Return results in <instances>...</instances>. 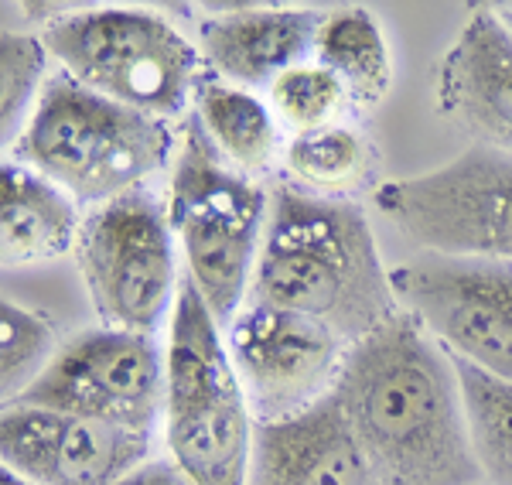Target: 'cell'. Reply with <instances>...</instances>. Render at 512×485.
I'll use <instances>...</instances> for the list:
<instances>
[{
    "label": "cell",
    "mask_w": 512,
    "mask_h": 485,
    "mask_svg": "<svg viewBox=\"0 0 512 485\" xmlns=\"http://www.w3.org/2000/svg\"><path fill=\"white\" fill-rule=\"evenodd\" d=\"M332 397L376 485L482 482L458 369L407 311L352 345Z\"/></svg>",
    "instance_id": "1"
},
{
    "label": "cell",
    "mask_w": 512,
    "mask_h": 485,
    "mask_svg": "<svg viewBox=\"0 0 512 485\" xmlns=\"http://www.w3.org/2000/svg\"><path fill=\"white\" fill-rule=\"evenodd\" d=\"M250 301L311 318L349 345L400 315L366 212L352 199L297 185H277L270 195Z\"/></svg>",
    "instance_id": "2"
},
{
    "label": "cell",
    "mask_w": 512,
    "mask_h": 485,
    "mask_svg": "<svg viewBox=\"0 0 512 485\" xmlns=\"http://www.w3.org/2000/svg\"><path fill=\"white\" fill-rule=\"evenodd\" d=\"M18 161L55 182L82 205L137 192L175 154L168 120L86 89L72 76H52L18 137Z\"/></svg>",
    "instance_id": "3"
},
{
    "label": "cell",
    "mask_w": 512,
    "mask_h": 485,
    "mask_svg": "<svg viewBox=\"0 0 512 485\" xmlns=\"http://www.w3.org/2000/svg\"><path fill=\"white\" fill-rule=\"evenodd\" d=\"M164 441L192 485H246L256 417L239 386L216 315L192 281H181L168 332Z\"/></svg>",
    "instance_id": "4"
},
{
    "label": "cell",
    "mask_w": 512,
    "mask_h": 485,
    "mask_svg": "<svg viewBox=\"0 0 512 485\" xmlns=\"http://www.w3.org/2000/svg\"><path fill=\"white\" fill-rule=\"evenodd\" d=\"M267 212V192L222 158L198 117L188 120L171 178L168 223L185 253L188 281L219 325H233L253 287Z\"/></svg>",
    "instance_id": "5"
},
{
    "label": "cell",
    "mask_w": 512,
    "mask_h": 485,
    "mask_svg": "<svg viewBox=\"0 0 512 485\" xmlns=\"http://www.w3.org/2000/svg\"><path fill=\"white\" fill-rule=\"evenodd\" d=\"M41 41L65 76L147 117H181L202 86L195 45L154 11L62 14L45 24Z\"/></svg>",
    "instance_id": "6"
},
{
    "label": "cell",
    "mask_w": 512,
    "mask_h": 485,
    "mask_svg": "<svg viewBox=\"0 0 512 485\" xmlns=\"http://www.w3.org/2000/svg\"><path fill=\"white\" fill-rule=\"evenodd\" d=\"M373 205L420 253L512 263V154L475 144L434 171L376 188Z\"/></svg>",
    "instance_id": "7"
},
{
    "label": "cell",
    "mask_w": 512,
    "mask_h": 485,
    "mask_svg": "<svg viewBox=\"0 0 512 485\" xmlns=\"http://www.w3.org/2000/svg\"><path fill=\"white\" fill-rule=\"evenodd\" d=\"M76 257L96 315L110 328L154 335L178 304L175 233L168 209L144 188L82 219Z\"/></svg>",
    "instance_id": "8"
},
{
    "label": "cell",
    "mask_w": 512,
    "mask_h": 485,
    "mask_svg": "<svg viewBox=\"0 0 512 485\" xmlns=\"http://www.w3.org/2000/svg\"><path fill=\"white\" fill-rule=\"evenodd\" d=\"M393 291L451 359L512 383V263L417 253L393 270Z\"/></svg>",
    "instance_id": "9"
},
{
    "label": "cell",
    "mask_w": 512,
    "mask_h": 485,
    "mask_svg": "<svg viewBox=\"0 0 512 485\" xmlns=\"http://www.w3.org/2000/svg\"><path fill=\"white\" fill-rule=\"evenodd\" d=\"M168 366L151 335L89 328L55 352L52 366L14 404L48 407L123 431L154 434L164 417Z\"/></svg>",
    "instance_id": "10"
},
{
    "label": "cell",
    "mask_w": 512,
    "mask_h": 485,
    "mask_svg": "<svg viewBox=\"0 0 512 485\" xmlns=\"http://www.w3.org/2000/svg\"><path fill=\"white\" fill-rule=\"evenodd\" d=\"M226 345L256 421H284L332 397L352 349L332 328L263 301L239 308Z\"/></svg>",
    "instance_id": "11"
},
{
    "label": "cell",
    "mask_w": 512,
    "mask_h": 485,
    "mask_svg": "<svg viewBox=\"0 0 512 485\" xmlns=\"http://www.w3.org/2000/svg\"><path fill=\"white\" fill-rule=\"evenodd\" d=\"M151 448L154 434L48 407L7 404L0 417L4 468L31 485H120L151 462Z\"/></svg>",
    "instance_id": "12"
},
{
    "label": "cell",
    "mask_w": 512,
    "mask_h": 485,
    "mask_svg": "<svg viewBox=\"0 0 512 485\" xmlns=\"http://www.w3.org/2000/svg\"><path fill=\"white\" fill-rule=\"evenodd\" d=\"M246 485H376L335 397L284 421H256Z\"/></svg>",
    "instance_id": "13"
},
{
    "label": "cell",
    "mask_w": 512,
    "mask_h": 485,
    "mask_svg": "<svg viewBox=\"0 0 512 485\" xmlns=\"http://www.w3.org/2000/svg\"><path fill=\"white\" fill-rule=\"evenodd\" d=\"M444 117L478 144L512 154V31L495 11H475L441 62Z\"/></svg>",
    "instance_id": "14"
},
{
    "label": "cell",
    "mask_w": 512,
    "mask_h": 485,
    "mask_svg": "<svg viewBox=\"0 0 512 485\" xmlns=\"http://www.w3.org/2000/svg\"><path fill=\"white\" fill-rule=\"evenodd\" d=\"M325 14L318 11H233L209 18L198 31L205 62L229 86H274L294 65L315 59V41Z\"/></svg>",
    "instance_id": "15"
},
{
    "label": "cell",
    "mask_w": 512,
    "mask_h": 485,
    "mask_svg": "<svg viewBox=\"0 0 512 485\" xmlns=\"http://www.w3.org/2000/svg\"><path fill=\"white\" fill-rule=\"evenodd\" d=\"M69 192L21 161L0 171V250L7 267H28L69 253L79 243V209Z\"/></svg>",
    "instance_id": "16"
},
{
    "label": "cell",
    "mask_w": 512,
    "mask_h": 485,
    "mask_svg": "<svg viewBox=\"0 0 512 485\" xmlns=\"http://www.w3.org/2000/svg\"><path fill=\"white\" fill-rule=\"evenodd\" d=\"M315 62L338 76V82L349 89V100L359 106H376L393 79L383 28L373 14L359 7L325 14L315 41Z\"/></svg>",
    "instance_id": "17"
},
{
    "label": "cell",
    "mask_w": 512,
    "mask_h": 485,
    "mask_svg": "<svg viewBox=\"0 0 512 485\" xmlns=\"http://www.w3.org/2000/svg\"><path fill=\"white\" fill-rule=\"evenodd\" d=\"M198 123L219 154L239 171L253 175L263 171L277 154V123L270 117L267 103L256 100L250 89L229 86V82H202L195 93Z\"/></svg>",
    "instance_id": "18"
},
{
    "label": "cell",
    "mask_w": 512,
    "mask_h": 485,
    "mask_svg": "<svg viewBox=\"0 0 512 485\" xmlns=\"http://www.w3.org/2000/svg\"><path fill=\"white\" fill-rule=\"evenodd\" d=\"M287 171L304 192L345 199V192L359 188L373 171V144L345 123L294 134L287 144Z\"/></svg>",
    "instance_id": "19"
},
{
    "label": "cell",
    "mask_w": 512,
    "mask_h": 485,
    "mask_svg": "<svg viewBox=\"0 0 512 485\" xmlns=\"http://www.w3.org/2000/svg\"><path fill=\"white\" fill-rule=\"evenodd\" d=\"M458 369L468 434L482 482L512 485V383L451 359Z\"/></svg>",
    "instance_id": "20"
},
{
    "label": "cell",
    "mask_w": 512,
    "mask_h": 485,
    "mask_svg": "<svg viewBox=\"0 0 512 485\" xmlns=\"http://www.w3.org/2000/svg\"><path fill=\"white\" fill-rule=\"evenodd\" d=\"M59 349L62 345L55 342L52 325L38 311L4 301L0 308V390L7 404H14L52 366Z\"/></svg>",
    "instance_id": "21"
},
{
    "label": "cell",
    "mask_w": 512,
    "mask_h": 485,
    "mask_svg": "<svg viewBox=\"0 0 512 485\" xmlns=\"http://www.w3.org/2000/svg\"><path fill=\"white\" fill-rule=\"evenodd\" d=\"M270 103L287 127H294L297 134H311V130L335 127L352 100L338 76L311 59L294 65L270 86Z\"/></svg>",
    "instance_id": "22"
},
{
    "label": "cell",
    "mask_w": 512,
    "mask_h": 485,
    "mask_svg": "<svg viewBox=\"0 0 512 485\" xmlns=\"http://www.w3.org/2000/svg\"><path fill=\"white\" fill-rule=\"evenodd\" d=\"M45 62V41L4 31V45H0V96H4L0 100V117H4L7 144H11L14 130H24V113H28V106L35 110L41 89H45Z\"/></svg>",
    "instance_id": "23"
},
{
    "label": "cell",
    "mask_w": 512,
    "mask_h": 485,
    "mask_svg": "<svg viewBox=\"0 0 512 485\" xmlns=\"http://www.w3.org/2000/svg\"><path fill=\"white\" fill-rule=\"evenodd\" d=\"M120 485H192V482L181 475V468L171 458H151L137 472H130Z\"/></svg>",
    "instance_id": "24"
},
{
    "label": "cell",
    "mask_w": 512,
    "mask_h": 485,
    "mask_svg": "<svg viewBox=\"0 0 512 485\" xmlns=\"http://www.w3.org/2000/svg\"><path fill=\"white\" fill-rule=\"evenodd\" d=\"M0 485H31V482L18 479V475H14V472H7V468H4V475H0Z\"/></svg>",
    "instance_id": "25"
},
{
    "label": "cell",
    "mask_w": 512,
    "mask_h": 485,
    "mask_svg": "<svg viewBox=\"0 0 512 485\" xmlns=\"http://www.w3.org/2000/svg\"><path fill=\"white\" fill-rule=\"evenodd\" d=\"M502 18V24H506V28L512 31V7H502V11H495Z\"/></svg>",
    "instance_id": "26"
},
{
    "label": "cell",
    "mask_w": 512,
    "mask_h": 485,
    "mask_svg": "<svg viewBox=\"0 0 512 485\" xmlns=\"http://www.w3.org/2000/svg\"><path fill=\"white\" fill-rule=\"evenodd\" d=\"M475 485H489V482H475Z\"/></svg>",
    "instance_id": "27"
}]
</instances>
